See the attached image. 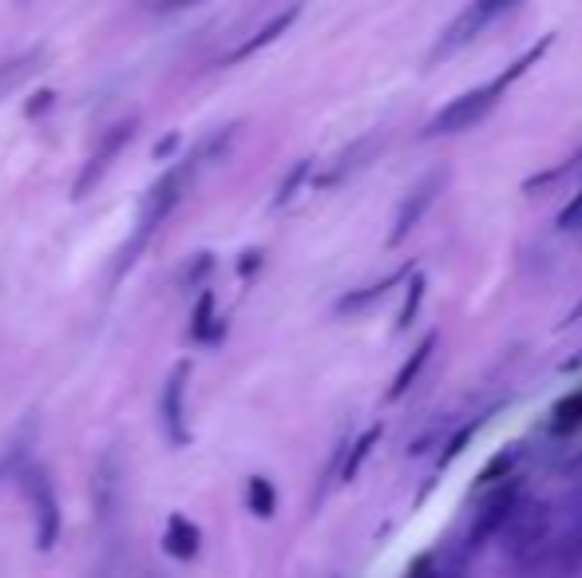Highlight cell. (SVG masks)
<instances>
[{"label":"cell","mask_w":582,"mask_h":578,"mask_svg":"<svg viewBox=\"0 0 582 578\" xmlns=\"http://www.w3.org/2000/svg\"><path fill=\"white\" fill-rule=\"evenodd\" d=\"M381 436H385V428L381 424H373V428H365L361 436H356L353 444H345V456H341V471H337V480L341 483H353L356 480V471H361V464L373 456V448L381 444Z\"/></svg>","instance_id":"cell-17"},{"label":"cell","mask_w":582,"mask_h":578,"mask_svg":"<svg viewBox=\"0 0 582 578\" xmlns=\"http://www.w3.org/2000/svg\"><path fill=\"white\" fill-rule=\"evenodd\" d=\"M190 4H202V0H147L151 12H178V9H190Z\"/></svg>","instance_id":"cell-26"},{"label":"cell","mask_w":582,"mask_h":578,"mask_svg":"<svg viewBox=\"0 0 582 578\" xmlns=\"http://www.w3.org/2000/svg\"><path fill=\"white\" fill-rule=\"evenodd\" d=\"M135 128H139V119L131 116V119H123V123H116L108 135L99 139V148L88 155V163H84V171H79V178H76V187H72V198H88L91 190L99 187V178L108 175L111 163H116V159L123 155V148L135 139Z\"/></svg>","instance_id":"cell-8"},{"label":"cell","mask_w":582,"mask_h":578,"mask_svg":"<svg viewBox=\"0 0 582 578\" xmlns=\"http://www.w3.org/2000/svg\"><path fill=\"white\" fill-rule=\"evenodd\" d=\"M262 258H266L262 250H246V254L238 258V274H242V277H254V270H262Z\"/></svg>","instance_id":"cell-25"},{"label":"cell","mask_w":582,"mask_h":578,"mask_svg":"<svg viewBox=\"0 0 582 578\" xmlns=\"http://www.w3.org/2000/svg\"><path fill=\"white\" fill-rule=\"evenodd\" d=\"M246 508L254 520H274L277 515V488L266 476H250L246 480Z\"/></svg>","instance_id":"cell-18"},{"label":"cell","mask_w":582,"mask_h":578,"mask_svg":"<svg viewBox=\"0 0 582 578\" xmlns=\"http://www.w3.org/2000/svg\"><path fill=\"white\" fill-rule=\"evenodd\" d=\"M175 148H178V135L158 139V143H155V159H171V155H175Z\"/></svg>","instance_id":"cell-27"},{"label":"cell","mask_w":582,"mask_h":578,"mask_svg":"<svg viewBox=\"0 0 582 578\" xmlns=\"http://www.w3.org/2000/svg\"><path fill=\"white\" fill-rule=\"evenodd\" d=\"M12 468V460H4V464H0V471H9Z\"/></svg>","instance_id":"cell-29"},{"label":"cell","mask_w":582,"mask_h":578,"mask_svg":"<svg viewBox=\"0 0 582 578\" xmlns=\"http://www.w3.org/2000/svg\"><path fill=\"white\" fill-rule=\"evenodd\" d=\"M425 290H428V277L413 270V274L405 277V305H400V314H396V334L413 329L416 314H420V305H425Z\"/></svg>","instance_id":"cell-19"},{"label":"cell","mask_w":582,"mask_h":578,"mask_svg":"<svg viewBox=\"0 0 582 578\" xmlns=\"http://www.w3.org/2000/svg\"><path fill=\"white\" fill-rule=\"evenodd\" d=\"M524 456H527V444H507L499 456H495L492 464H487L480 476H475V483H472V495H484L487 488H499L504 480H515L519 476V464H524Z\"/></svg>","instance_id":"cell-14"},{"label":"cell","mask_w":582,"mask_h":578,"mask_svg":"<svg viewBox=\"0 0 582 578\" xmlns=\"http://www.w3.org/2000/svg\"><path fill=\"white\" fill-rule=\"evenodd\" d=\"M222 337H227V317L215 314V294L202 285V290H198V302H195V314H190V341L218 345Z\"/></svg>","instance_id":"cell-13"},{"label":"cell","mask_w":582,"mask_h":578,"mask_svg":"<svg viewBox=\"0 0 582 578\" xmlns=\"http://www.w3.org/2000/svg\"><path fill=\"white\" fill-rule=\"evenodd\" d=\"M416 265L413 262H405L400 270H393V274H385L381 282H373V285H365V290H353V294H345L341 302H337V314H361V309H369V305H376L381 297L393 290V285H405V277L413 274Z\"/></svg>","instance_id":"cell-15"},{"label":"cell","mask_w":582,"mask_h":578,"mask_svg":"<svg viewBox=\"0 0 582 578\" xmlns=\"http://www.w3.org/2000/svg\"><path fill=\"white\" fill-rule=\"evenodd\" d=\"M187 381H190V361H178L167 373L163 389H158V424L171 448H187L190 444V424H187Z\"/></svg>","instance_id":"cell-7"},{"label":"cell","mask_w":582,"mask_h":578,"mask_svg":"<svg viewBox=\"0 0 582 578\" xmlns=\"http://www.w3.org/2000/svg\"><path fill=\"white\" fill-rule=\"evenodd\" d=\"M480 424H484V416H475V421L468 424V428H460V432H452V436H448L444 451H440V460H436V476H440V471H448V468H452V460H455V456H460V451H464L468 444L475 440V432H480Z\"/></svg>","instance_id":"cell-21"},{"label":"cell","mask_w":582,"mask_h":578,"mask_svg":"<svg viewBox=\"0 0 582 578\" xmlns=\"http://www.w3.org/2000/svg\"><path fill=\"white\" fill-rule=\"evenodd\" d=\"M215 270V254H198V262L187 265V274H183V282L195 285V290H202V282H207V274Z\"/></svg>","instance_id":"cell-22"},{"label":"cell","mask_w":582,"mask_h":578,"mask_svg":"<svg viewBox=\"0 0 582 578\" xmlns=\"http://www.w3.org/2000/svg\"><path fill=\"white\" fill-rule=\"evenodd\" d=\"M551 44H554V36H539L531 44L527 52H519V56L507 64L499 76H492V79H484V84H475L472 91H464V96H455V99H448L444 108L436 111L432 119L425 123V131H420V139H448V135H464V131H472V128H480L487 116H492L499 103H504V96H507V88H512L515 79H524L527 72L539 64V59L551 52Z\"/></svg>","instance_id":"cell-1"},{"label":"cell","mask_w":582,"mask_h":578,"mask_svg":"<svg viewBox=\"0 0 582 578\" xmlns=\"http://www.w3.org/2000/svg\"><path fill=\"white\" fill-rule=\"evenodd\" d=\"M579 321H582V302H579V305H574L571 314H567V321H563V329H571V325H579Z\"/></svg>","instance_id":"cell-28"},{"label":"cell","mask_w":582,"mask_h":578,"mask_svg":"<svg viewBox=\"0 0 582 578\" xmlns=\"http://www.w3.org/2000/svg\"><path fill=\"white\" fill-rule=\"evenodd\" d=\"M547 432H551V436H579V432H582V384L567 392L563 401L551 404Z\"/></svg>","instance_id":"cell-16"},{"label":"cell","mask_w":582,"mask_h":578,"mask_svg":"<svg viewBox=\"0 0 582 578\" xmlns=\"http://www.w3.org/2000/svg\"><path fill=\"white\" fill-rule=\"evenodd\" d=\"M381 143H385V135H381V131H376V135L356 139L353 148L341 151V155L333 159V167H329L326 175L317 178V190H333V187H341V183H345L349 175H356V171L365 167L369 159H373L376 151H381Z\"/></svg>","instance_id":"cell-10"},{"label":"cell","mask_w":582,"mask_h":578,"mask_svg":"<svg viewBox=\"0 0 582 578\" xmlns=\"http://www.w3.org/2000/svg\"><path fill=\"white\" fill-rule=\"evenodd\" d=\"M524 0H472L460 17L448 24L444 32H440V40H436V48L428 52V64H440V59H448L452 52H460L464 44H472L480 32L487 29V24H495L499 17H507L512 9H519Z\"/></svg>","instance_id":"cell-3"},{"label":"cell","mask_w":582,"mask_h":578,"mask_svg":"<svg viewBox=\"0 0 582 578\" xmlns=\"http://www.w3.org/2000/svg\"><path fill=\"white\" fill-rule=\"evenodd\" d=\"M163 550L178 563L198 559V550H202V531H198V523L187 520L183 511H171L167 527H163Z\"/></svg>","instance_id":"cell-11"},{"label":"cell","mask_w":582,"mask_h":578,"mask_svg":"<svg viewBox=\"0 0 582 578\" xmlns=\"http://www.w3.org/2000/svg\"><path fill=\"white\" fill-rule=\"evenodd\" d=\"M52 103H56V91H36V96H32V103L24 108V116H29V119L44 116V111H48Z\"/></svg>","instance_id":"cell-24"},{"label":"cell","mask_w":582,"mask_h":578,"mask_svg":"<svg viewBox=\"0 0 582 578\" xmlns=\"http://www.w3.org/2000/svg\"><path fill=\"white\" fill-rule=\"evenodd\" d=\"M448 178H452V171L436 167V171H428V175L416 178L413 187H408V195H400V206H396L393 226H388V250H396V246L405 242L416 226H420V218L432 210L436 198H440V190L448 187Z\"/></svg>","instance_id":"cell-6"},{"label":"cell","mask_w":582,"mask_h":578,"mask_svg":"<svg viewBox=\"0 0 582 578\" xmlns=\"http://www.w3.org/2000/svg\"><path fill=\"white\" fill-rule=\"evenodd\" d=\"M198 163L195 155L190 159H178V163H171L167 171H163V178H158L155 187L147 190V198H143V210H139V226H135V238H131L128 246H123V254H119L116 262V282L123 274H128V265H135V258L143 254V246L151 242V235H155L158 226L167 222L171 210H175L178 203H183V195H187L190 178L198 175Z\"/></svg>","instance_id":"cell-2"},{"label":"cell","mask_w":582,"mask_h":578,"mask_svg":"<svg viewBox=\"0 0 582 578\" xmlns=\"http://www.w3.org/2000/svg\"><path fill=\"white\" fill-rule=\"evenodd\" d=\"M20 483H24V495H29L32 508V543H36V550H52L59 543V531H64V515H59V500L48 471L29 468L20 476Z\"/></svg>","instance_id":"cell-5"},{"label":"cell","mask_w":582,"mask_h":578,"mask_svg":"<svg viewBox=\"0 0 582 578\" xmlns=\"http://www.w3.org/2000/svg\"><path fill=\"white\" fill-rule=\"evenodd\" d=\"M297 17H301V4H289V9H282V12H277V17H270L266 24H262V29L254 32V36H250V40H242V44H238L234 52H227V56L218 59V68H234V64H242V59H250V56H254V52L270 48V44H274L277 36H286V32L294 29V24H297Z\"/></svg>","instance_id":"cell-9"},{"label":"cell","mask_w":582,"mask_h":578,"mask_svg":"<svg viewBox=\"0 0 582 578\" xmlns=\"http://www.w3.org/2000/svg\"><path fill=\"white\" fill-rule=\"evenodd\" d=\"M492 495L484 500V508L475 511L472 531H468V547L464 555H475V550H484L487 543H495V535L507 527V520L515 515V508L524 503V476H515V480H504L499 488H487Z\"/></svg>","instance_id":"cell-4"},{"label":"cell","mask_w":582,"mask_h":578,"mask_svg":"<svg viewBox=\"0 0 582 578\" xmlns=\"http://www.w3.org/2000/svg\"><path fill=\"white\" fill-rule=\"evenodd\" d=\"M436 345H440V329H432V334H425L420 337V345H416L413 353H408V361L396 369V377H393V384H388V392H385V401L393 404V401H400L408 389L416 384V377H420V369L428 364V357L436 353Z\"/></svg>","instance_id":"cell-12"},{"label":"cell","mask_w":582,"mask_h":578,"mask_svg":"<svg viewBox=\"0 0 582 578\" xmlns=\"http://www.w3.org/2000/svg\"><path fill=\"white\" fill-rule=\"evenodd\" d=\"M554 226H559V230H582V190L567 203V210L559 215V222Z\"/></svg>","instance_id":"cell-23"},{"label":"cell","mask_w":582,"mask_h":578,"mask_svg":"<svg viewBox=\"0 0 582 578\" xmlns=\"http://www.w3.org/2000/svg\"><path fill=\"white\" fill-rule=\"evenodd\" d=\"M314 175V159H297L294 167H289V175L282 178V187H277V195H274V210H282V206H289L297 198V190L306 187V178Z\"/></svg>","instance_id":"cell-20"}]
</instances>
